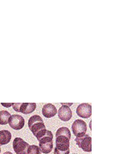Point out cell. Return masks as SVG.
<instances>
[{
	"instance_id": "cell-13",
	"label": "cell",
	"mask_w": 137,
	"mask_h": 154,
	"mask_svg": "<svg viewBox=\"0 0 137 154\" xmlns=\"http://www.w3.org/2000/svg\"><path fill=\"white\" fill-rule=\"evenodd\" d=\"M11 113L6 110L0 111V125H6L9 123V119L11 117Z\"/></svg>"
},
{
	"instance_id": "cell-11",
	"label": "cell",
	"mask_w": 137,
	"mask_h": 154,
	"mask_svg": "<svg viewBox=\"0 0 137 154\" xmlns=\"http://www.w3.org/2000/svg\"><path fill=\"white\" fill-rule=\"evenodd\" d=\"M11 140V134L8 130L0 131V146H4L8 144Z\"/></svg>"
},
{
	"instance_id": "cell-15",
	"label": "cell",
	"mask_w": 137,
	"mask_h": 154,
	"mask_svg": "<svg viewBox=\"0 0 137 154\" xmlns=\"http://www.w3.org/2000/svg\"><path fill=\"white\" fill-rule=\"evenodd\" d=\"M27 154H41V151H40L39 146L32 145V146H29L27 148Z\"/></svg>"
},
{
	"instance_id": "cell-3",
	"label": "cell",
	"mask_w": 137,
	"mask_h": 154,
	"mask_svg": "<svg viewBox=\"0 0 137 154\" xmlns=\"http://www.w3.org/2000/svg\"><path fill=\"white\" fill-rule=\"evenodd\" d=\"M72 131L76 137H81L86 134L87 124L83 120H76L72 124Z\"/></svg>"
},
{
	"instance_id": "cell-6",
	"label": "cell",
	"mask_w": 137,
	"mask_h": 154,
	"mask_svg": "<svg viewBox=\"0 0 137 154\" xmlns=\"http://www.w3.org/2000/svg\"><path fill=\"white\" fill-rule=\"evenodd\" d=\"M76 114L82 118H88L92 115V106L88 103L81 104L76 108Z\"/></svg>"
},
{
	"instance_id": "cell-10",
	"label": "cell",
	"mask_w": 137,
	"mask_h": 154,
	"mask_svg": "<svg viewBox=\"0 0 137 154\" xmlns=\"http://www.w3.org/2000/svg\"><path fill=\"white\" fill-rule=\"evenodd\" d=\"M36 109L35 103H21L19 107V112H22L23 114H30L33 112Z\"/></svg>"
},
{
	"instance_id": "cell-18",
	"label": "cell",
	"mask_w": 137,
	"mask_h": 154,
	"mask_svg": "<svg viewBox=\"0 0 137 154\" xmlns=\"http://www.w3.org/2000/svg\"><path fill=\"white\" fill-rule=\"evenodd\" d=\"M4 154H13L12 152H5Z\"/></svg>"
},
{
	"instance_id": "cell-16",
	"label": "cell",
	"mask_w": 137,
	"mask_h": 154,
	"mask_svg": "<svg viewBox=\"0 0 137 154\" xmlns=\"http://www.w3.org/2000/svg\"><path fill=\"white\" fill-rule=\"evenodd\" d=\"M54 154H70V151H66V152H63V151H59L57 148H55Z\"/></svg>"
},
{
	"instance_id": "cell-5",
	"label": "cell",
	"mask_w": 137,
	"mask_h": 154,
	"mask_svg": "<svg viewBox=\"0 0 137 154\" xmlns=\"http://www.w3.org/2000/svg\"><path fill=\"white\" fill-rule=\"evenodd\" d=\"M25 120L20 115H12L9 119V125L15 130H20L24 127Z\"/></svg>"
},
{
	"instance_id": "cell-7",
	"label": "cell",
	"mask_w": 137,
	"mask_h": 154,
	"mask_svg": "<svg viewBox=\"0 0 137 154\" xmlns=\"http://www.w3.org/2000/svg\"><path fill=\"white\" fill-rule=\"evenodd\" d=\"M59 151L66 152L70 151V139L66 136H58L56 137V147Z\"/></svg>"
},
{
	"instance_id": "cell-4",
	"label": "cell",
	"mask_w": 137,
	"mask_h": 154,
	"mask_svg": "<svg viewBox=\"0 0 137 154\" xmlns=\"http://www.w3.org/2000/svg\"><path fill=\"white\" fill-rule=\"evenodd\" d=\"M28 144L21 138H15L13 140V149L17 154H27Z\"/></svg>"
},
{
	"instance_id": "cell-17",
	"label": "cell",
	"mask_w": 137,
	"mask_h": 154,
	"mask_svg": "<svg viewBox=\"0 0 137 154\" xmlns=\"http://www.w3.org/2000/svg\"><path fill=\"white\" fill-rule=\"evenodd\" d=\"M2 105H4V106H5V107H10L11 105H13L12 103H10V104H5V103H2Z\"/></svg>"
},
{
	"instance_id": "cell-1",
	"label": "cell",
	"mask_w": 137,
	"mask_h": 154,
	"mask_svg": "<svg viewBox=\"0 0 137 154\" xmlns=\"http://www.w3.org/2000/svg\"><path fill=\"white\" fill-rule=\"evenodd\" d=\"M28 128L31 130V132L33 134V135L35 136L39 131H41L42 129H45V123L42 118L39 116L35 115L29 118Z\"/></svg>"
},
{
	"instance_id": "cell-8",
	"label": "cell",
	"mask_w": 137,
	"mask_h": 154,
	"mask_svg": "<svg viewBox=\"0 0 137 154\" xmlns=\"http://www.w3.org/2000/svg\"><path fill=\"white\" fill-rule=\"evenodd\" d=\"M58 117L60 118L62 121L67 122L70 121L72 117V111L70 110V108L67 105H63V106H61L60 109L58 112Z\"/></svg>"
},
{
	"instance_id": "cell-12",
	"label": "cell",
	"mask_w": 137,
	"mask_h": 154,
	"mask_svg": "<svg viewBox=\"0 0 137 154\" xmlns=\"http://www.w3.org/2000/svg\"><path fill=\"white\" fill-rule=\"evenodd\" d=\"M39 148L40 151L45 154H48L51 152V150L53 148V141H48V142H45V143H39Z\"/></svg>"
},
{
	"instance_id": "cell-2",
	"label": "cell",
	"mask_w": 137,
	"mask_h": 154,
	"mask_svg": "<svg viewBox=\"0 0 137 154\" xmlns=\"http://www.w3.org/2000/svg\"><path fill=\"white\" fill-rule=\"evenodd\" d=\"M76 142L77 146L82 149L84 152H92V138L88 134H84L81 137H76Z\"/></svg>"
},
{
	"instance_id": "cell-14",
	"label": "cell",
	"mask_w": 137,
	"mask_h": 154,
	"mask_svg": "<svg viewBox=\"0 0 137 154\" xmlns=\"http://www.w3.org/2000/svg\"><path fill=\"white\" fill-rule=\"evenodd\" d=\"M58 136H66L67 138H69L70 140L71 138V134H70V131L68 128H65V127H62L60 128H58L56 132V137Z\"/></svg>"
},
{
	"instance_id": "cell-19",
	"label": "cell",
	"mask_w": 137,
	"mask_h": 154,
	"mask_svg": "<svg viewBox=\"0 0 137 154\" xmlns=\"http://www.w3.org/2000/svg\"><path fill=\"white\" fill-rule=\"evenodd\" d=\"M0 152H1V147H0Z\"/></svg>"
},
{
	"instance_id": "cell-9",
	"label": "cell",
	"mask_w": 137,
	"mask_h": 154,
	"mask_svg": "<svg viewBox=\"0 0 137 154\" xmlns=\"http://www.w3.org/2000/svg\"><path fill=\"white\" fill-rule=\"evenodd\" d=\"M57 113H58V110H57L56 106L51 105V104H46L42 108V114L46 118L53 117L54 116H56Z\"/></svg>"
}]
</instances>
